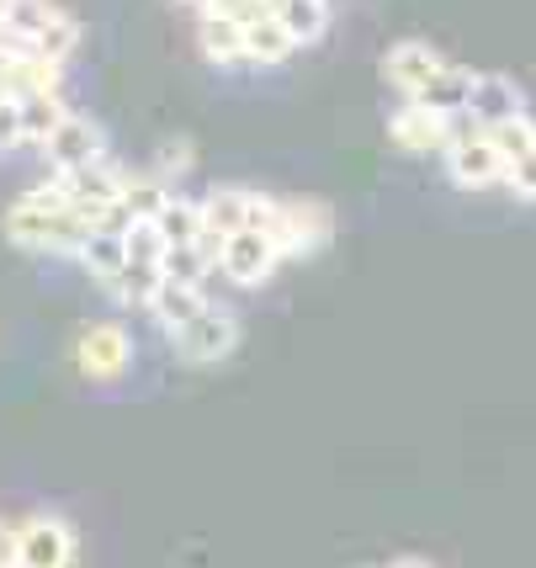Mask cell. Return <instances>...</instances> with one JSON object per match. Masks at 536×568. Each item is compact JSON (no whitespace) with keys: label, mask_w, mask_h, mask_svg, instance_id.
Here are the masks:
<instances>
[{"label":"cell","mask_w":536,"mask_h":568,"mask_svg":"<svg viewBox=\"0 0 536 568\" xmlns=\"http://www.w3.org/2000/svg\"><path fill=\"white\" fill-rule=\"evenodd\" d=\"M91 234H97V223L80 219L53 181L22 192L11 202V213H6V240L22 250H43V255H74L80 261V250L91 245Z\"/></svg>","instance_id":"cell-1"},{"label":"cell","mask_w":536,"mask_h":568,"mask_svg":"<svg viewBox=\"0 0 536 568\" xmlns=\"http://www.w3.org/2000/svg\"><path fill=\"white\" fill-rule=\"evenodd\" d=\"M441 165L452 175V186H463V192H488V186H499L505 171H510V160L499 154L494 133L478 128L467 112L457 118V133H452V144L441 154Z\"/></svg>","instance_id":"cell-2"},{"label":"cell","mask_w":536,"mask_h":568,"mask_svg":"<svg viewBox=\"0 0 536 568\" xmlns=\"http://www.w3.org/2000/svg\"><path fill=\"white\" fill-rule=\"evenodd\" d=\"M255 229H266L276 250H282V261L287 255H314L318 245H330V213L318 207V202H276V197H261L255 207Z\"/></svg>","instance_id":"cell-3"},{"label":"cell","mask_w":536,"mask_h":568,"mask_svg":"<svg viewBox=\"0 0 536 568\" xmlns=\"http://www.w3.org/2000/svg\"><path fill=\"white\" fill-rule=\"evenodd\" d=\"M49 181L64 192V202H70L80 219L101 223L107 219V207H118L122 202V181H128V171H118L112 160H97V165H80V171H53Z\"/></svg>","instance_id":"cell-4"},{"label":"cell","mask_w":536,"mask_h":568,"mask_svg":"<svg viewBox=\"0 0 536 568\" xmlns=\"http://www.w3.org/2000/svg\"><path fill=\"white\" fill-rule=\"evenodd\" d=\"M74 367L85 372L91 383H118L122 372L133 367V335L118 320L85 324L80 341H74Z\"/></svg>","instance_id":"cell-5"},{"label":"cell","mask_w":536,"mask_h":568,"mask_svg":"<svg viewBox=\"0 0 536 568\" xmlns=\"http://www.w3.org/2000/svg\"><path fill=\"white\" fill-rule=\"evenodd\" d=\"M74 564V526L53 510L17 520V568H70Z\"/></svg>","instance_id":"cell-6"},{"label":"cell","mask_w":536,"mask_h":568,"mask_svg":"<svg viewBox=\"0 0 536 568\" xmlns=\"http://www.w3.org/2000/svg\"><path fill=\"white\" fill-rule=\"evenodd\" d=\"M240 346V320L229 314V308H202L186 329H175L171 335V351L181 362H192V367H208V362H223L229 351Z\"/></svg>","instance_id":"cell-7"},{"label":"cell","mask_w":536,"mask_h":568,"mask_svg":"<svg viewBox=\"0 0 536 568\" xmlns=\"http://www.w3.org/2000/svg\"><path fill=\"white\" fill-rule=\"evenodd\" d=\"M276 266H282V250H276V240H271L266 229H240V234L223 240L219 272L234 287H261V282H271Z\"/></svg>","instance_id":"cell-8"},{"label":"cell","mask_w":536,"mask_h":568,"mask_svg":"<svg viewBox=\"0 0 536 568\" xmlns=\"http://www.w3.org/2000/svg\"><path fill=\"white\" fill-rule=\"evenodd\" d=\"M53 171H80V165H97L107 160V128L97 118H85V112H70L64 123L53 128V139L43 144Z\"/></svg>","instance_id":"cell-9"},{"label":"cell","mask_w":536,"mask_h":568,"mask_svg":"<svg viewBox=\"0 0 536 568\" xmlns=\"http://www.w3.org/2000/svg\"><path fill=\"white\" fill-rule=\"evenodd\" d=\"M446 70V53L431 49V43H419V38H404V43H393L388 59H383V74H388V85L398 91L404 101L425 97V85Z\"/></svg>","instance_id":"cell-10"},{"label":"cell","mask_w":536,"mask_h":568,"mask_svg":"<svg viewBox=\"0 0 536 568\" xmlns=\"http://www.w3.org/2000/svg\"><path fill=\"white\" fill-rule=\"evenodd\" d=\"M452 133H457V118H441V112L419 106V101H404L388 123V139L398 149H409V154H446Z\"/></svg>","instance_id":"cell-11"},{"label":"cell","mask_w":536,"mask_h":568,"mask_svg":"<svg viewBox=\"0 0 536 568\" xmlns=\"http://www.w3.org/2000/svg\"><path fill=\"white\" fill-rule=\"evenodd\" d=\"M526 112V91L515 85L510 74H478L473 80V101H467V118L478 128H499Z\"/></svg>","instance_id":"cell-12"},{"label":"cell","mask_w":536,"mask_h":568,"mask_svg":"<svg viewBox=\"0 0 536 568\" xmlns=\"http://www.w3.org/2000/svg\"><path fill=\"white\" fill-rule=\"evenodd\" d=\"M255 207L261 197L255 192H244V186H213L208 197H202V234H240V229H255Z\"/></svg>","instance_id":"cell-13"},{"label":"cell","mask_w":536,"mask_h":568,"mask_svg":"<svg viewBox=\"0 0 536 568\" xmlns=\"http://www.w3.org/2000/svg\"><path fill=\"white\" fill-rule=\"evenodd\" d=\"M202 308H208V293H202L196 282H175V276H165L160 293H154V303H149V320L160 324L165 335H175V329H186Z\"/></svg>","instance_id":"cell-14"},{"label":"cell","mask_w":536,"mask_h":568,"mask_svg":"<svg viewBox=\"0 0 536 568\" xmlns=\"http://www.w3.org/2000/svg\"><path fill=\"white\" fill-rule=\"evenodd\" d=\"M196 43H202V53H208L213 64H240L244 59V17L208 6L202 22H196Z\"/></svg>","instance_id":"cell-15"},{"label":"cell","mask_w":536,"mask_h":568,"mask_svg":"<svg viewBox=\"0 0 536 568\" xmlns=\"http://www.w3.org/2000/svg\"><path fill=\"white\" fill-rule=\"evenodd\" d=\"M271 11H276V22L287 27V38L297 49H314L318 38L330 32V0H276Z\"/></svg>","instance_id":"cell-16"},{"label":"cell","mask_w":536,"mask_h":568,"mask_svg":"<svg viewBox=\"0 0 536 568\" xmlns=\"http://www.w3.org/2000/svg\"><path fill=\"white\" fill-rule=\"evenodd\" d=\"M297 43L287 38V27L276 22V11H261V17H250L244 22V59L250 64H282Z\"/></svg>","instance_id":"cell-17"},{"label":"cell","mask_w":536,"mask_h":568,"mask_svg":"<svg viewBox=\"0 0 536 568\" xmlns=\"http://www.w3.org/2000/svg\"><path fill=\"white\" fill-rule=\"evenodd\" d=\"M473 80L478 74L463 70V64H446V70L425 85V97H415L419 106H431V112H441V118H463L467 101H473Z\"/></svg>","instance_id":"cell-18"},{"label":"cell","mask_w":536,"mask_h":568,"mask_svg":"<svg viewBox=\"0 0 536 568\" xmlns=\"http://www.w3.org/2000/svg\"><path fill=\"white\" fill-rule=\"evenodd\" d=\"M22 139L27 144H49L53 139V128L64 123V118H70V106H64V97H59V91H22Z\"/></svg>","instance_id":"cell-19"},{"label":"cell","mask_w":536,"mask_h":568,"mask_svg":"<svg viewBox=\"0 0 536 568\" xmlns=\"http://www.w3.org/2000/svg\"><path fill=\"white\" fill-rule=\"evenodd\" d=\"M160 282H165V266H144V261H128L118 272V282H107V293H112V303H122V308H144L154 303V293H160Z\"/></svg>","instance_id":"cell-20"},{"label":"cell","mask_w":536,"mask_h":568,"mask_svg":"<svg viewBox=\"0 0 536 568\" xmlns=\"http://www.w3.org/2000/svg\"><path fill=\"white\" fill-rule=\"evenodd\" d=\"M171 202V181L160 171H144V175H128L122 181V213L139 223V219H160V207Z\"/></svg>","instance_id":"cell-21"},{"label":"cell","mask_w":536,"mask_h":568,"mask_svg":"<svg viewBox=\"0 0 536 568\" xmlns=\"http://www.w3.org/2000/svg\"><path fill=\"white\" fill-rule=\"evenodd\" d=\"M160 234H165V245H196L202 240V202L181 197V192H171V202L160 207Z\"/></svg>","instance_id":"cell-22"},{"label":"cell","mask_w":536,"mask_h":568,"mask_svg":"<svg viewBox=\"0 0 536 568\" xmlns=\"http://www.w3.org/2000/svg\"><path fill=\"white\" fill-rule=\"evenodd\" d=\"M80 266H85V272L97 276L101 287H107V282H118V272L122 266H128V245H122V234H91V245L80 250Z\"/></svg>","instance_id":"cell-23"},{"label":"cell","mask_w":536,"mask_h":568,"mask_svg":"<svg viewBox=\"0 0 536 568\" xmlns=\"http://www.w3.org/2000/svg\"><path fill=\"white\" fill-rule=\"evenodd\" d=\"M70 11L64 6H53V0H11V11H6V27H17V32H27L32 43L49 32L53 22H64Z\"/></svg>","instance_id":"cell-24"},{"label":"cell","mask_w":536,"mask_h":568,"mask_svg":"<svg viewBox=\"0 0 536 568\" xmlns=\"http://www.w3.org/2000/svg\"><path fill=\"white\" fill-rule=\"evenodd\" d=\"M213 266H219V255L202 245V240H196V245H171L165 250V276H175V282H196V287H202Z\"/></svg>","instance_id":"cell-25"},{"label":"cell","mask_w":536,"mask_h":568,"mask_svg":"<svg viewBox=\"0 0 536 568\" xmlns=\"http://www.w3.org/2000/svg\"><path fill=\"white\" fill-rule=\"evenodd\" d=\"M488 133H494V144H499L505 160H526V154H536V118L532 112H520V118H510V123L488 128Z\"/></svg>","instance_id":"cell-26"},{"label":"cell","mask_w":536,"mask_h":568,"mask_svg":"<svg viewBox=\"0 0 536 568\" xmlns=\"http://www.w3.org/2000/svg\"><path fill=\"white\" fill-rule=\"evenodd\" d=\"M192 165H196L192 139H165V144H160V165H154V171L165 175V181H171V175H186Z\"/></svg>","instance_id":"cell-27"},{"label":"cell","mask_w":536,"mask_h":568,"mask_svg":"<svg viewBox=\"0 0 536 568\" xmlns=\"http://www.w3.org/2000/svg\"><path fill=\"white\" fill-rule=\"evenodd\" d=\"M22 101L11 97V91H0V154L6 149H22Z\"/></svg>","instance_id":"cell-28"},{"label":"cell","mask_w":536,"mask_h":568,"mask_svg":"<svg viewBox=\"0 0 536 568\" xmlns=\"http://www.w3.org/2000/svg\"><path fill=\"white\" fill-rule=\"evenodd\" d=\"M505 186L515 192V202H536V154H526V160H510Z\"/></svg>","instance_id":"cell-29"},{"label":"cell","mask_w":536,"mask_h":568,"mask_svg":"<svg viewBox=\"0 0 536 568\" xmlns=\"http://www.w3.org/2000/svg\"><path fill=\"white\" fill-rule=\"evenodd\" d=\"M0 568H17V526L0 520Z\"/></svg>","instance_id":"cell-30"},{"label":"cell","mask_w":536,"mask_h":568,"mask_svg":"<svg viewBox=\"0 0 536 568\" xmlns=\"http://www.w3.org/2000/svg\"><path fill=\"white\" fill-rule=\"evenodd\" d=\"M393 568H431V564H425V558H398Z\"/></svg>","instance_id":"cell-31"},{"label":"cell","mask_w":536,"mask_h":568,"mask_svg":"<svg viewBox=\"0 0 536 568\" xmlns=\"http://www.w3.org/2000/svg\"><path fill=\"white\" fill-rule=\"evenodd\" d=\"M6 11H11V0H0V22H6Z\"/></svg>","instance_id":"cell-32"}]
</instances>
